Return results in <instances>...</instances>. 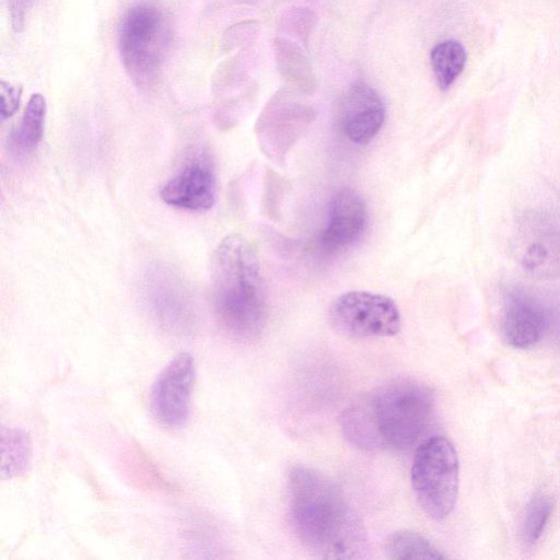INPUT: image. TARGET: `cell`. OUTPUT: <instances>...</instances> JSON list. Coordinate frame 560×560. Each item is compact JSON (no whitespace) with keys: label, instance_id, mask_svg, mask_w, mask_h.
Listing matches in <instances>:
<instances>
[{"label":"cell","instance_id":"44dd1931","mask_svg":"<svg viewBox=\"0 0 560 560\" xmlns=\"http://www.w3.org/2000/svg\"><path fill=\"white\" fill-rule=\"evenodd\" d=\"M318 22L317 14L306 7H293L282 12L279 19L281 32L299 40L305 47Z\"/></svg>","mask_w":560,"mask_h":560},{"label":"cell","instance_id":"e0dca14e","mask_svg":"<svg viewBox=\"0 0 560 560\" xmlns=\"http://www.w3.org/2000/svg\"><path fill=\"white\" fill-rule=\"evenodd\" d=\"M0 448L2 478H19L30 470L32 464V441L24 429L2 427Z\"/></svg>","mask_w":560,"mask_h":560},{"label":"cell","instance_id":"7c38bea8","mask_svg":"<svg viewBox=\"0 0 560 560\" xmlns=\"http://www.w3.org/2000/svg\"><path fill=\"white\" fill-rule=\"evenodd\" d=\"M161 199L175 208L205 212L215 202V176L209 161L194 159L161 189Z\"/></svg>","mask_w":560,"mask_h":560},{"label":"cell","instance_id":"ba28073f","mask_svg":"<svg viewBox=\"0 0 560 560\" xmlns=\"http://www.w3.org/2000/svg\"><path fill=\"white\" fill-rule=\"evenodd\" d=\"M304 95L293 88H282L261 110L256 132L261 148L270 158L285 153L314 119V107Z\"/></svg>","mask_w":560,"mask_h":560},{"label":"cell","instance_id":"6da1fadb","mask_svg":"<svg viewBox=\"0 0 560 560\" xmlns=\"http://www.w3.org/2000/svg\"><path fill=\"white\" fill-rule=\"evenodd\" d=\"M293 529L304 548L324 559L359 558L365 532L342 490L324 474L304 466L288 477Z\"/></svg>","mask_w":560,"mask_h":560},{"label":"cell","instance_id":"cb8c5ba5","mask_svg":"<svg viewBox=\"0 0 560 560\" xmlns=\"http://www.w3.org/2000/svg\"><path fill=\"white\" fill-rule=\"evenodd\" d=\"M34 0H11L10 15L12 27L15 32H21L24 27L25 19Z\"/></svg>","mask_w":560,"mask_h":560},{"label":"cell","instance_id":"9a60e30c","mask_svg":"<svg viewBox=\"0 0 560 560\" xmlns=\"http://www.w3.org/2000/svg\"><path fill=\"white\" fill-rule=\"evenodd\" d=\"M276 67L288 86L303 94L317 89V79L312 63L302 47L288 37L277 36L272 42Z\"/></svg>","mask_w":560,"mask_h":560},{"label":"cell","instance_id":"4fadbf2b","mask_svg":"<svg viewBox=\"0 0 560 560\" xmlns=\"http://www.w3.org/2000/svg\"><path fill=\"white\" fill-rule=\"evenodd\" d=\"M366 225L368 209L363 198L355 190L343 188L329 201L320 244L327 252L346 249L362 237Z\"/></svg>","mask_w":560,"mask_h":560},{"label":"cell","instance_id":"7a4b0ae2","mask_svg":"<svg viewBox=\"0 0 560 560\" xmlns=\"http://www.w3.org/2000/svg\"><path fill=\"white\" fill-rule=\"evenodd\" d=\"M434 408L431 388L413 380H395L361 397L341 416L346 439L365 451H402L428 427Z\"/></svg>","mask_w":560,"mask_h":560},{"label":"cell","instance_id":"52a82bcc","mask_svg":"<svg viewBox=\"0 0 560 560\" xmlns=\"http://www.w3.org/2000/svg\"><path fill=\"white\" fill-rule=\"evenodd\" d=\"M144 294L150 312L164 331L176 337L195 332L197 315L190 291L173 268L162 264L150 266L144 276Z\"/></svg>","mask_w":560,"mask_h":560},{"label":"cell","instance_id":"30bf717a","mask_svg":"<svg viewBox=\"0 0 560 560\" xmlns=\"http://www.w3.org/2000/svg\"><path fill=\"white\" fill-rule=\"evenodd\" d=\"M195 380V360L186 352L174 357L160 372L150 393L151 412L158 422L171 429L186 423Z\"/></svg>","mask_w":560,"mask_h":560},{"label":"cell","instance_id":"5bb4252c","mask_svg":"<svg viewBox=\"0 0 560 560\" xmlns=\"http://www.w3.org/2000/svg\"><path fill=\"white\" fill-rule=\"evenodd\" d=\"M548 318L541 305L528 294L510 291L504 299L502 334L514 348L527 349L542 337Z\"/></svg>","mask_w":560,"mask_h":560},{"label":"cell","instance_id":"9c48e42d","mask_svg":"<svg viewBox=\"0 0 560 560\" xmlns=\"http://www.w3.org/2000/svg\"><path fill=\"white\" fill-rule=\"evenodd\" d=\"M516 248L520 264L533 278L560 277V225L545 211L529 210L517 220Z\"/></svg>","mask_w":560,"mask_h":560},{"label":"cell","instance_id":"8992f818","mask_svg":"<svg viewBox=\"0 0 560 560\" xmlns=\"http://www.w3.org/2000/svg\"><path fill=\"white\" fill-rule=\"evenodd\" d=\"M329 319L337 331L353 338L390 337L401 326L396 303L368 291H349L338 296L330 306Z\"/></svg>","mask_w":560,"mask_h":560},{"label":"cell","instance_id":"ac0fdd59","mask_svg":"<svg viewBox=\"0 0 560 560\" xmlns=\"http://www.w3.org/2000/svg\"><path fill=\"white\" fill-rule=\"evenodd\" d=\"M430 59L439 88L447 90L463 72L467 55L459 42L447 39L432 48Z\"/></svg>","mask_w":560,"mask_h":560},{"label":"cell","instance_id":"277c9868","mask_svg":"<svg viewBox=\"0 0 560 560\" xmlns=\"http://www.w3.org/2000/svg\"><path fill=\"white\" fill-rule=\"evenodd\" d=\"M172 43V25L165 11L151 1L131 5L118 27V49L135 85L148 89L160 75Z\"/></svg>","mask_w":560,"mask_h":560},{"label":"cell","instance_id":"603a6c76","mask_svg":"<svg viewBox=\"0 0 560 560\" xmlns=\"http://www.w3.org/2000/svg\"><path fill=\"white\" fill-rule=\"evenodd\" d=\"M1 94V118L4 120L14 115L20 106L22 88L21 85H13L5 80L0 83Z\"/></svg>","mask_w":560,"mask_h":560},{"label":"cell","instance_id":"7402d4cb","mask_svg":"<svg viewBox=\"0 0 560 560\" xmlns=\"http://www.w3.org/2000/svg\"><path fill=\"white\" fill-rule=\"evenodd\" d=\"M260 30V24L256 21H247L233 25L225 34V45L230 48L247 46L253 43Z\"/></svg>","mask_w":560,"mask_h":560},{"label":"cell","instance_id":"2e32d148","mask_svg":"<svg viewBox=\"0 0 560 560\" xmlns=\"http://www.w3.org/2000/svg\"><path fill=\"white\" fill-rule=\"evenodd\" d=\"M47 105L40 93L31 95L18 127L9 138V149L15 158L33 153L44 135Z\"/></svg>","mask_w":560,"mask_h":560},{"label":"cell","instance_id":"8fae6325","mask_svg":"<svg viewBox=\"0 0 560 560\" xmlns=\"http://www.w3.org/2000/svg\"><path fill=\"white\" fill-rule=\"evenodd\" d=\"M385 116L383 98L365 82L353 83L341 98L340 128L353 143H369L382 129Z\"/></svg>","mask_w":560,"mask_h":560},{"label":"cell","instance_id":"ffe728a7","mask_svg":"<svg viewBox=\"0 0 560 560\" xmlns=\"http://www.w3.org/2000/svg\"><path fill=\"white\" fill-rule=\"evenodd\" d=\"M553 509L552 499L537 493L527 504L522 525V537L526 545H534L541 537Z\"/></svg>","mask_w":560,"mask_h":560},{"label":"cell","instance_id":"3957f363","mask_svg":"<svg viewBox=\"0 0 560 560\" xmlns=\"http://www.w3.org/2000/svg\"><path fill=\"white\" fill-rule=\"evenodd\" d=\"M211 292L222 328L240 340L256 339L266 324V302L255 250L240 234L224 237L211 261Z\"/></svg>","mask_w":560,"mask_h":560},{"label":"cell","instance_id":"d6986e66","mask_svg":"<svg viewBox=\"0 0 560 560\" xmlns=\"http://www.w3.org/2000/svg\"><path fill=\"white\" fill-rule=\"evenodd\" d=\"M385 553L395 560L446 558L427 537L407 529L397 530L387 537Z\"/></svg>","mask_w":560,"mask_h":560},{"label":"cell","instance_id":"5b68a950","mask_svg":"<svg viewBox=\"0 0 560 560\" xmlns=\"http://www.w3.org/2000/svg\"><path fill=\"white\" fill-rule=\"evenodd\" d=\"M410 478L423 512L436 521L446 518L459 488V462L452 442L442 435L423 441L416 451Z\"/></svg>","mask_w":560,"mask_h":560}]
</instances>
